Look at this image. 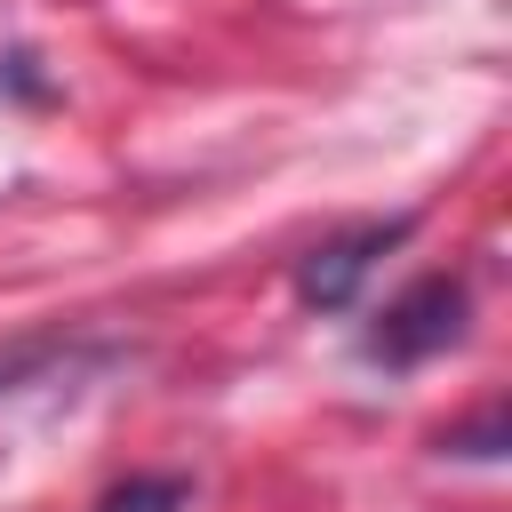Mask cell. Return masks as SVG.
I'll return each instance as SVG.
<instances>
[{
    "label": "cell",
    "mask_w": 512,
    "mask_h": 512,
    "mask_svg": "<svg viewBox=\"0 0 512 512\" xmlns=\"http://www.w3.org/2000/svg\"><path fill=\"white\" fill-rule=\"evenodd\" d=\"M192 504V488L176 480V472H160V480H128V488H112L96 512H184Z\"/></svg>",
    "instance_id": "cell-3"
},
{
    "label": "cell",
    "mask_w": 512,
    "mask_h": 512,
    "mask_svg": "<svg viewBox=\"0 0 512 512\" xmlns=\"http://www.w3.org/2000/svg\"><path fill=\"white\" fill-rule=\"evenodd\" d=\"M408 232H416V216H384V224H352V232L320 240V248L296 264V296H304L312 312H344V304L360 296V280L376 272V256H392Z\"/></svg>",
    "instance_id": "cell-2"
},
{
    "label": "cell",
    "mask_w": 512,
    "mask_h": 512,
    "mask_svg": "<svg viewBox=\"0 0 512 512\" xmlns=\"http://www.w3.org/2000/svg\"><path fill=\"white\" fill-rule=\"evenodd\" d=\"M464 312H472L464 280H456V272H424V280H408V288L376 312L368 360H384V368H424V360H440V352L464 336Z\"/></svg>",
    "instance_id": "cell-1"
}]
</instances>
